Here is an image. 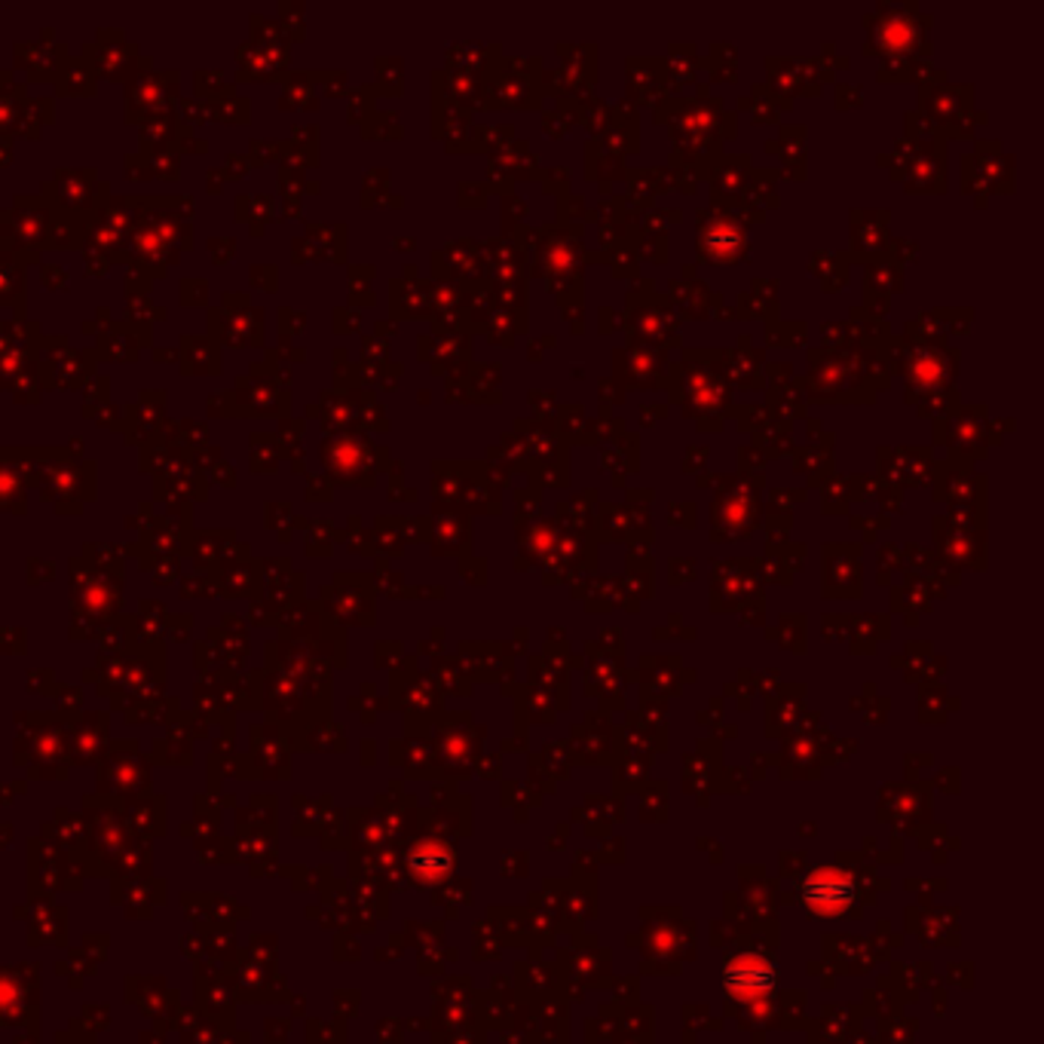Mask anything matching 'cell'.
I'll return each mask as SVG.
<instances>
[{
	"label": "cell",
	"instance_id": "9",
	"mask_svg": "<svg viewBox=\"0 0 1044 1044\" xmlns=\"http://www.w3.org/2000/svg\"><path fill=\"white\" fill-rule=\"evenodd\" d=\"M940 423H947L949 427L947 442H940V444H949L956 454L962 451V454L971 457V447L983 442V427H986V420H983V408H962L959 413H949L947 420L940 417Z\"/></svg>",
	"mask_w": 1044,
	"mask_h": 1044
},
{
	"label": "cell",
	"instance_id": "8",
	"mask_svg": "<svg viewBox=\"0 0 1044 1044\" xmlns=\"http://www.w3.org/2000/svg\"><path fill=\"white\" fill-rule=\"evenodd\" d=\"M968 95H974V89H968V86H937V89H928L925 93V101H922V111L932 113L934 123H959L962 120V111H968V105H971V98Z\"/></svg>",
	"mask_w": 1044,
	"mask_h": 1044
},
{
	"label": "cell",
	"instance_id": "1",
	"mask_svg": "<svg viewBox=\"0 0 1044 1044\" xmlns=\"http://www.w3.org/2000/svg\"><path fill=\"white\" fill-rule=\"evenodd\" d=\"M824 364L812 362V389L815 398H852V393L867 386V377L876 371V356L864 349H818L812 352ZM871 389V386H867Z\"/></svg>",
	"mask_w": 1044,
	"mask_h": 1044
},
{
	"label": "cell",
	"instance_id": "7",
	"mask_svg": "<svg viewBox=\"0 0 1044 1044\" xmlns=\"http://www.w3.org/2000/svg\"><path fill=\"white\" fill-rule=\"evenodd\" d=\"M757 527V496H735L720 493L713 503V539L717 542H735L744 533Z\"/></svg>",
	"mask_w": 1044,
	"mask_h": 1044
},
{
	"label": "cell",
	"instance_id": "5",
	"mask_svg": "<svg viewBox=\"0 0 1044 1044\" xmlns=\"http://www.w3.org/2000/svg\"><path fill=\"white\" fill-rule=\"evenodd\" d=\"M800 898L818 916H839L854 903L857 888H854V879L849 873L837 871V867H818L803 879Z\"/></svg>",
	"mask_w": 1044,
	"mask_h": 1044
},
{
	"label": "cell",
	"instance_id": "6",
	"mask_svg": "<svg viewBox=\"0 0 1044 1044\" xmlns=\"http://www.w3.org/2000/svg\"><path fill=\"white\" fill-rule=\"evenodd\" d=\"M776 965H772L766 956H757V952H742V956L729 959L727 968H723V986H727V993L732 998H742V1001L769 996V993L776 989Z\"/></svg>",
	"mask_w": 1044,
	"mask_h": 1044
},
{
	"label": "cell",
	"instance_id": "13",
	"mask_svg": "<svg viewBox=\"0 0 1044 1044\" xmlns=\"http://www.w3.org/2000/svg\"><path fill=\"white\" fill-rule=\"evenodd\" d=\"M879 215H883V212H879ZM879 215H876V218H879ZM883 233H886V221L864 224L857 218V212H854V252H861V249H879Z\"/></svg>",
	"mask_w": 1044,
	"mask_h": 1044
},
{
	"label": "cell",
	"instance_id": "12",
	"mask_svg": "<svg viewBox=\"0 0 1044 1044\" xmlns=\"http://www.w3.org/2000/svg\"><path fill=\"white\" fill-rule=\"evenodd\" d=\"M895 288H901V264H888V267H871L867 276V295H891Z\"/></svg>",
	"mask_w": 1044,
	"mask_h": 1044
},
{
	"label": "cell",
	"instance_id": "3",
	"mask_svg": "<svg viewBox=\"0 0 1044 1044\" xmlns=\"http://www.w3.org/2000/svg\"><path fill=\"white\" fill-rule=\"evenodd\" d=\"M956 362H959V352L956 349H937V347H913L907 349L903 356L901 371L907 383H910V396L907 401H913L916 393L922 396H937V393H949V383L956 377Z\"/></svg>",
	"mask_w": 1044,
	"mask_h": 1044
},
{
	"label": "cell",
	"instance_id": "4",
	"mask_svg": "<svg viewBox=\"0 0 1044 1044\" xmlns=\"http://www.w3.org/2000/svg\"><path fill=\"white\" fill-rule=\"evenodd\" d=\"M698 252L713 264H735L747 254L744 218L732 212H705L698 215Z\"/></svg>",
	"mask_w": 1044,
	"mask_h": 1044
},
{
	"label": "cell",
	"instance_id": "11",
	"mask_svg": "<svg viewBox=\"0 0 1044 1044\" xmlns=\"http://www.w3.org/2000/svg\"><path fill=\"white\" fill-rule=\"evenodd\" d=\"M949 537H952L949 542L937 539V545L944 549V554H947V557L952 561V564H956V567H971V564H974V567H983V557H977V554H974V549H977V552H983V539H981V533H977V530H971V527H962V530H956V527L949 524Z\"/></svg>",
	"mask_w": 1044,
	"mask_h": 1044
},
{
	"label": "cell",
	"instance_id": "2",
	"mask_svg": "<svg viewBox=\"0 0 1044 1044\" xmlns=\"http://www.w3.org/2000/svg\"><path fill=\"white\" fill-rule=\"evenodd\" d=\"M886 19H876L873 40L867 44V52L888 56L898 64V71H907V62L919 56V44L925 47V28L919 19H910L913 7H888Z\"/></svg>",
	"mask_w": 1044,
	"mask_h": 1044
},
{
	"label": "cell",
	"instance_id": "10",
	"mask_svg": "<svg viewBox=\"0 0 1044 1044\" xmlns=\"http://www.w3.org/2000/svg\"><path fill=\"white\" fill-rule=\"evenodd\" d=\"M408 864L420 883H439L454 867V852L444 842H420L408 857Z\"/></svg>",
	"mask_w": 1044,
	"mask_h": 1044
}]
</instances>
